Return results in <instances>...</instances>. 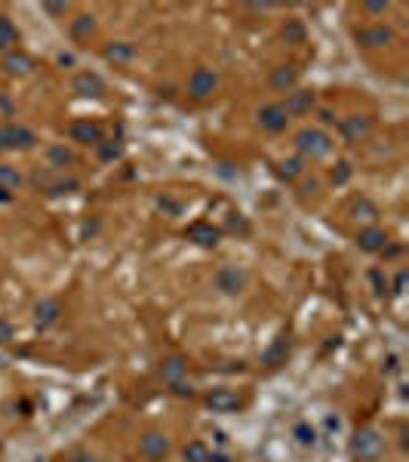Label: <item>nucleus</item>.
Instances as JSON below:
<instances>
[{
	"label": "nucleus",
	"mask_w": 409,
	"mask_h": 462,
	"mask_svg": "<svg viewBox=\"0 0 409 462\" xmlns=\"http://www.w3.org/2000/svg\"><path fill=\"white\" fill-rule=\"evenodd\" d=\"M295 148H299L302 154H308L311 161H320V157H326L329 151H333V142H329V136L320 133V130H302V133L295 136Z\"/></svg>",
	"instance_id": "obj_1"
},
{
	"label": "nucleus",
	"mask_w": 409,
	"mask_h": 462,
	"mask_svg": "<svg viewBox=\"0 0 409 462\" xmlns=\"http://www.w3.org/2000/svg\"><path fill=\"white\" fill-rule=\"evenodd\" d=\"M34 142H37V136L28 127L10 123V127L0 130V148H31Z\"/></svg>",
	"instance_id": "obj_2"
},
{
	"label": "nucleus",
	"mask_w": 409,
	"mask_h": 462,
	"mask_svg": "<svg viewBox=\"0 0 409 462\" xmlns=\"http://www.w3.org/2000/svg\"><path fill=\"white\" fill-rule=\"evenodd\" d=\"M286 121H289V114L283 111V105H265V108L259 111V123L268 133H283V130H286Z\"/></svg>",
	"instance_id": "obj_3"
},
{
	"label": "nucleus",
	"mask_w": 409,
	"mask_h": 462,
	"mask_svg": "<svg viewBox=\"0 0 409 462\" xmlns=\"http://www.w3.org/2000/svg\"><path fill=\"white\" fill-rule=\"evenodd\" d=\"M216 74L213 71H207V68H197L194 74H191V81H188V92L194 99H207V96H213V90H216Z\"/></svg>",
	"instance_id": "obj_4"
},
{
	"label": "nucleus",
	"mask_w": 409,
	"mask_h": 462,
	"mask_svg": "<svg viewBox=\"0 0 409 462\" xmlns=\"http://www.w3.org/2000/svg\"><path fill=\"white\" fill-rule=\"evenodd\" d=\"M68 133H71L74 142H81V145H98L102 142V127L92 123V121H74Z\"/></svg>",
	"instance_id": "obj_5"
},
{
	"label": "nucleus",
	"mask_w": 409,
	"mask_h": 462,
	"mask_svg": "<svg viewBox=\"0 0 409 462\" xmlns=\"http://www.w3.org/2000/svg\"><path fill=\"white\" fill-rule=\"evenodd\" d=\"M216 283H219V290L222 293H240L243 290V283H247V274L240 272V268H234V265H228V268H222L219 274H216Z\"/></svg>",
	"instance_id": "obj_6"
},
{
	"label": "nucleus",
	"mask_w": 409,
	"mask_h": 462,
	"mask_svg": "<svg viewBox=\"0 0 409 462\" xmlns=\"http://www.w3.org/2000/svg\"><path fill=\"white\" fill-rule=\"evenodd\" d=\"M354 453H357L360 459H375L381 453V438L375 432H360L357 438H354Z\"/></svg>",
	"instance_id": "obj_7"
},
{
	"label": "nucleus",
	"mask_w": 409,
	"mask_h": 462,
	"mask_svg": "<svg viewBox=\"0 0 409 462\" xmlns=\"http://www.w3.org/2000/svg\"><path fill=\"white\" fill-rule=\"evenodd\" d=\"M342 133H345L348 142H360V139H366L369 133H373V121L369 117H345L342 121Z\"/></svg>",
	"instance_id": "obj_8"
},
{
	"label": "nucleus",
	"mask_w": 409,
	"mask_h": 462,
	"mask_svg": "<svg viewBox=\"0 0 409 462\" xmlns=\"http://www.w3.org/2000/svg\"><path fill=\"white\" fill-rule=\"evenodd\" d=\"M138 447H142V453H145V456H148V459H154V462H157V459H163V456L169 453V441L163 438L160 432H148V434L142 438V444H138Z\"/></svg>",
	"instance_id": "obj_9"
},
{
	"label": "nucleus",
	"mask_w": 409,
	"mask_h": 462,
	"mask_svg": "<svg viewBox=\"0 0 409 462\" xmlns=\"http://www.w3.org/2000/svg\"><path fill=\"white\" fill-rule=\"evenodd\" d=\"M311 105H314V92H308V90H293L286 96V105H283V111L286 114H308L311 111Z\"/></svg>",
	"instance_id": "obj_10"
},
{
	"label": "nucleus",
	"mask_w": 409,
	"mask_h": 462,
	"mask_svg": "<svg viewBox=\"0 0 409 462\" xmlns=\"http://www.w3.org/2000/svg\"><path fill=\"white\" fill-rule=\"evenodd\" d=\"M207 404L213 407L216 413H231V410L240 407V398H237L234 392H228V388H216V392L207 398Z\"/></svg>",
	"instance_id": "obj_11"
},
{
	"label": "nucleus",
	"mask_w": 409,
	"mask_h": 462,
	"mask_svg": "<svg viewBox=\"0 0 409 462\" xmlns=\"http://www.w3.org/2000/svg\"><path fill=\"white\" fill-rule=\"evenodd\" d=\"M357 41L366 43V46H385V43L394 41V31L385 28V25H373V28L357 31Z\"/></svg>",
	"instance_id": "obj_12"
},
{
	"label": "nucleus",
	"mask_w": 409,
	"mask_h": 462,
	"mask_svg": "<svg viewBox=\"0 0 409 462\" xmlns=\"http://www.w3.org/2000/svg\"><path fill=\"white\" fill-rule=\"evenodd\" d=\"M74 90L81 92V96H102L105 92V83L98 74H90V71H83V74L74 77Z\"/></svg>",
	"instance_id": "obj_13"
},
{
	"label": "nucleus",
	"mask_w": 409,
	"mask_h": 462,
	"mask_svg": "<svg viewBox=\"0 0 409 462\" xmlns=\"http://www.w3.org/2000/svg\"><path fill=\"white\" fill-rule=\"evenodd\" d=\"M295 81H299V71H295L293 65H280V68H274V71H271V87H274V90H280V92L293 90V87H295Z\"/></svg>",
	"instance_id": "obj_14"
},
{
	"label": "nucleus",
	"mask_w": 409,
	"mask_h": 462,
	"mask_svg": "<svg viewBox=\"0 0 409 462\" xmlns=\"http://www.w3.org/2000/svg\"><path fill=\"white\" fill-rule=\"evenodd\" d=\"M133 56H136V46L127 43V41H117V43L105 46V59H108V62H129Z\"/></svg>",
	"instance_id": "obj_15"
},
{
	"label": "nucleus",
	"mask_w": 409,
	"mask_h": 462,
	"mask_svg": "<svg viewBox=\"0 0 409 462\" xmlns=\"http://www.w3.org/2000/svg\"><path fill=\"white\" fill-rule=\"evenodd\" d=\"M188 237H191V241H197L200 247H216V241H219V231H216L213 225H203V222H197V225H191Z\"/></svg>",
	"instance_id": "obj_16"
},
{
	"label": "nucleus",
	"mask_w": 409,
	"mask_h": 462,
	"mask_svg": "<svg viewBox=\"0 0 409 462\" xmlns=\"http://www.w3.org/2000/svg\"><path fill=\"white\" fill-rule=\"evenodd\" d=\"M3 68L10 71V74H28V71L34 68V62H31L28 56H22V52H10V56L3 59Z\"/></svg>",
	"instance_id": "obj_17"
},
{
	"label": "nucleus",
	"mask_w": 409,
	"mask_h": 462,
	"mask_svg": "<svg viewBox=\"0 0 409 462\" xmlns=\"http://www.w3.org/2000/svg\"><path fill=\"white\" fill-rule=\"evenodd\" d=\"M385 231L381 228H366V231H360V237H357V243H360V250H381L385 247Z\"/></svg>",
	"instance_id": "obj_18"
},
{
	"label": "nucleus",
	"mask_w": 409,
	"mask_h": 462,
	"mask_svg": "<svg viewBox=\"0 0 409 462\" xmlns=\"http://www.w3.org/2000/svg\"><path fill=\"white\" fill-rule=\"evenodd\" d=\"M185 459H188V462H209V459H213V453L207 450L203 441H191V444L185 447Z\"/></svg>",
	"instance_id": "obj_19"
},
{
	"label": "nucleus",
	"mask_w": 409,
	"mask_h": 462,
	"mask_svg": "<svg viewBox=\"0 0 409 462\" xmlns=\"http://www.w3.org/2000/svg\"><path fill=\"white\" fill-rule=\"evenodd\" d=\"M59 312H62V305H59L56 299H46V302H41V305H37V321H41L43 327H46V323H52V321L59 318Z\"/></svg>",
	"instance_id": "obj_20"
},
{
	"label": "nucleus",
	"mask_w": 409,
	"mask_h": 462,
	"mask_svg": "<svg viewBox=\"0 0 409 462\" xmlns=\"http://www.w3.org/2000/svg\"><path fill=\"white\" fill-rule=\"evenodd\" d=\"M92 31H96V22H92V16H77L74 22H71V34H74L77 41H83V37H90Z\"/></svg>",
	"instance_id": "obj_21"
},
{
	"label": "nucleus",
	"mask_w": 409,
	"mask_h": 462,
	"mask_svg": "<svg viewBox=\"0 0 409 462\" xmlns=\"http://www.w3.org/2000/svg\"><path fill=\"white\" fill-rule=\"evenodd\" d=\"M185 367H188V364H185L182 358H173V361H167V364H163V379H167V382H173V385H176V382L182 379Z\"/></svg>",
	"instance_id": "obj_22"
},
{
	"label": "nucleus",
	"mask_w": 409,
	"mask_h": 462,
	"mask_svg": "<svg viewBox=\"0 0 409 462\" xmlns=\"http://www.w3.org/2000/svg\"><path fill=\"white\" fill-rule=\"evenodd\" d=\"M12 43H16V28L6 16H0V50H10Z\"/></svg>",
	"instance_id": "obj_23"
},
{
	"label": "nucleus",
	"mask_w": 409,
	"mask_h": 462,
	"mask_svg": "<svg viewBox=\"0 0 409 462\" xmlns=\"http://www.w3.org/2000/svg\"><path fill=\"white\" fill-rule=\"evenodd\" d=\"M295 441H299L302 447H314V441H317V434H314V428L311 425H295Z\"/></svg>",
	"instance_id": "obj_24"
},
{
	"label": "nucleus",
	"mask_w": 409,
	"mask_h": 462,
	"mask_svg": "<svg viewBox=\"0 0 409 462\" xmlns=\"http://www.w3.org/2000/svg\"><path fill=\"white\" fill-rule=\"evenodd\" d=\"M50 161L56 163V167H68V163H74V157H71V151H65L62 145H56V148H50Z\"/></svg>",
	"instance_id": "obj_25"
},
{
	"label": "nucleus",
	"mask_w": 409,
	"mask_h": 462,
	"mask_svg": "<svg viewBox=\"0 0 409 462\" xmlns=\"http://www.w3.org/2000/svg\"><path fill=\"white\" fill-rule=\"evenodd\" d=\"M19 173L16 170H10V167H0V185H3L6 191H12V188H19Z\"/></svg>",
	"instance_id": "obj_26"
},
{
	"label": "nucleus",
	"mask_w": 409,
	"mask_h": 462,
	"mask_svg": "<svg viewBox=\"0 0 409 462\" xmlns=\"http://www.w3.org/2000/svg\"><path fill=\"white\" fill-rule=\"evenodd\" d=\"M283 37H286V41H293V43H302V41H305V28H302L299 22H286Z\"/></svg>",
	"instance_id": "obj_27"
},
{
	"label": "nucleus",
	"mask_w": 409,
	"mask_h": 462,
	"mask_svg": "<svg viewBox=\"0 0 409 462\" xmlns=\"http://www.w3.org/2000/svg\"><path fill=\"white\" fill-rule=\"evenodd\" d=\"M348 179H351V167H348V163H339V167L333 170V182L335 185H345Z\"/></svg>",
	"instance_id": "obj_28"
},
{
	"label": "nucleus",
	"mask_w": 409,
	"mask_h": 462,
	"mask_svg": "<svg viewBox=\"0 0 409 462\" xmlns=\"http://www.w3.org/2000/svg\"><path fill=\"white\" fill-rule=\"evenodd\" d=\"M354 213H357V219H373V216H375V210L364 201V203H357V207H354Z\"/></svg>",
	"instance_id": "obj_29"
},
{
	"label": "nucleus",
	"mask_w": 409,
	"mask_h": 462,
	"mask_svg": "<svg viewBox=\"0 0 409 462\" xmlns=\"http://www.w3.org/2000/svg\"><path fill=\"white\" fill-rule=\"evenodd\" d=\"M302 170V163L299 161H289V163H283V170H280V176H286V179H293L295 173Z\"/></svg>",
	"instance_id": "obj_30"
},
{
	"label": "nucleus",
	"mask_w": 409,
	"mask_h": 462,
	"mask_svg": "<svg viewBox=\"0 0 409 462\" xmlns=\"http://www.w3.org/2000/svg\"><path fill=\"white\" fill-rule=\"evenodd\" d=\"M10 339H12V327H10V321L0 318V345H3V342H10Z\"/></svg>",
	"instance_id": "obj_31"
},
{
	"label": "nucleus",
	"mask_w": 409,
	"mask_h": 462,
	"mask_svg": "<svg viewBox=\"0 0 409 462\" xmlns=\"http://www.w3.org/2000/svg\"><path fill=\"white\" fill-rule=\"evenodd\" d=\"M98 145H102V142H98ZM117 154H120V148H117V145H102V157H105V161H111V157H117Z\"/></svg>",
	"instance_id": "obj_32"
},
{
	"label": "nucleus",
	"mask_w": 409,
	"mask_h": 462,
	"mask_svg": "<svg viewBox=\"0 0 409 462\" xmlns=\"http://www.w3.org/2000/svg\"><path fill=\"white\" fill-rule=\"evenodd\" d=\"M366 12H385V3H366Z\"/></svg>",
	"instance_id": "obj_33"
},
{
	"label": "nucleus",
	"mask_w": 409,
	"mask_h": 462,
	"mask_svg": "<svg viewBox=\"0 0 409 462\" xmlns=\"http://www.w3.org/2000/svg\"><path fill=\"white\" fill-rule=\"evenodd\" d=\"M10 197H12V194L3 188V185H0V203H10Z\"/></svg>",
	"instance_id": "obj_34"
},
{
	"label": "nucleus",
	"mask_w": 409,
	"mask_h": 462,
	"mask_svg": "<svg viewBox=\"0 0 409 462\" xmlns=\"http://www.w3.org/2000/svg\"><path fill=\"white\" fill-rule=\"evenodd\" d=\"M46 10H50V12H65V6H62V3H50Z\"/></svg>",
	"instance_id": "obj_35"
},
{
	"label": "nucleus",
	"mask_w": 409,
	"mask_h": 462,
	"mask_svg": "<svg viewBox=\"0 0 409 462\" xmlns=\"http://www.w3.org/2000/svg\"><path fill=\"white\" fill-rule=\"evenodd\" d=\"M74 462H92V459H90V456H77Z\"/></svg>",
	"instance_id": "obj_36"
}]
</instances>
